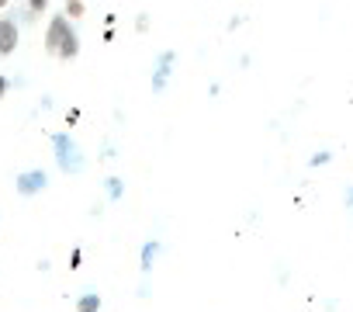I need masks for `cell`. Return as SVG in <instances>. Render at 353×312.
<instances>
[{
	"label": "cell",
	"mask_w": 353,
	"mask_h": 312,
	"mask_svg": "<svg viewBox=\"0 0 353 312\" xmlns=\"http://www.w3.org/2000/svg\"><path fill=\"white\" fill-rule=\"evenodd\" d=\"M49 146H52V156H56V167H59L66 177L83 174L87 156H83V149L77 146V139H73L70 132H52V135H49Z\"/></svg>",
	"instance_id": "cell-1"
},
{
	"label": "cell",
	"mask_w": 353,
	"mask_h": 312,
	"mask_svg": "<svg viewBox=\"0 0 353 312\" xmlns=\"http://www.w3.org/2000/svg\"><path fill=\"white\" fill-rule=\"evenodd\" d=\"M173 70H176V52H173V49H163V52L156 56V63H152V73H149V90H152V94H163V90L170 87Z\"/></svg>",
	"instance_id": "cell-2"
},
{
	"label": "cell",
	"mask_w": 353,
	"mask_h": 312,
	"mask_svg": "<svg viewBox=\"0 0 353 312\" xmlns=\"http://www.w3.org/2000/svg\"><path fill=\"white\" fill-rule=\"evenodd\" d=\"M46 188H49V174H46L42 167L21 170V174L14 177V191H18L21 198H35V195H42Z\"/></svg>",
	"instance_id": "cell-3"
},
{
	"label": "cell",
	"mask_w": 353,
	"mask_h": 312,
	"mask_svg": "<svg viewBox=\"0 0 353 312\" xmlns=\"http://www.w3.org/2000/svg\"><path fill=\"white\" fill-rule=\"evenodd\" d=\"M70 32H73V21H70L66 14H52V18H49V25H46V52H52V56H56Z\"/></svg>",
	"instance_id": "cell-4"
},
{
	"label": "cell",
	"mask_w": 353,
	"mask_h": 312,
	"mask_svg": "<svg viewBox=\"0 0 353 312\" xmlns=\"http://www.w3.org/2000/svg\"><path fill=\"white\" fill-rule=\"evenodd\" d=\"M18 42H21V25L11 14H4L0 18V56L18 52Z\"/></svg>",
	"instance_id": "cell-5"
},
{
	"label": "cell",
	"mask_w": 353,
	"mask_h": 312,
	"mask_svg": "<svg viewBox=\"0 0 353 312\" xmlns=\"http://www.w3.org/2000/svg\"><path fill=\"white\" fill-rule=\"evenodd\" d=\"M159 250H163V243H159V240H145V243H142V250H139V271H142V277L156 267Z\"/></svg>",
	"instance_id": "cell-6"
},
{
	"label": "cell",
	"mask_w": 353,
	"mask_h": 312,
	"mask_svg": "<svg viewBox=\"0 0 353 312\" xmlns=\"http://www.w3.org/2000/svg\"><path fill=\"white\" fill-rule=\"evenodd\" d=\"M56 56H59L63 63H70V59H77V56H80V35H77V28L66 35V42L59 46V52H56Z\"/></svg>",
	"instance_id": "cell-7"
},
{
	"label": "cell",
	"mask_w": 353,
	"mask_h": 312,
	"mask_svg": "<svg viewBox=\"0 0 353 312\" xmlns=\"http://www.w3.org/2000/svg\"><path fill=\"white\" fill-rule=\"evenodd\" d=\"M104 195H108V202H121V195H125V181H121L118 174L104 177Z\"/></svg>",
	"instance_id": "cell-8"
},
{
	"label": "cell",
	"mask_w": 353,
	"mask_h": 312,
	"mask_svg": "<svg viewBox=\"0 0 353 312\" xmlns=\"http://www.w3.org/2000/svg\"><path fill=\"white\" fill-rule=\"evenodd\" d=\"M77 312H101V291H83L77 298Z\"/></svg>",
	"instance_id": "cell-9"
},
{
	"label": "cell",
	"mask_w": 353,
	"mask_h": 312,
	"mask_svg": "<svg viewBox=\"0 0 353 312\" xmlns=\"http://www.w3.org/2000/svg\"><path fill=\"white\" fill-rule=\"evenodd\" d=\"M63 14H66L70 21H77V18H83V14H87V4H83V0H66Z\"/></svg>",
	"instance_id": "cell-10"
},
{
	"label": "cell",
	"mask_w": 353,
	"mask_h": 312,
	"mask_svg": "<svg viewBox=\"0 0 353 312\" xmlns=\"http://www.w3.org/2000/svg\"><path fill=\"white\" fill-rule=\"evenodd\" d=\"M329 160H332V153H329V149H319V153L308 156V167H325Z\"/></svg>",
	"instance_id": "cell-11"
},
{
	"label": "cell",
	"mask_w": 353,
	"mask_h": 312,
	"mask_svg": "<svg viewBox=\"0 0 353 312\" xmlns=\"http://www.w3.org/2000/svg\"><path fill=\"white\" fill-rule=\"evenodd\" d=\"M49 11V0H28V14L25 18H35V14H46Z\"/></svg>",
	"instance_id": "cell-12"
},
{
	"label": "cell",
	"mask_w": 353,
	"mask_h": 312,
	"mask_svg": "<svg viewBox=\"0 0 353 312\" xmlns=\"http://www.w3.org/2000/svg\"><path fill=\"white\" fill-rule=\"evenodd\" d=\"M66 267H70V271H80V267H83V250H80V246L70 250V264H66Z\"/></svg>",
	"instance_id": "cell-13"
},
{
	"label": "cell",
	"mask_w": 353,
	"mask_h": 312,
	"mask_svg": "<svg viewBox=\"0 0 353 312\" xmlns=\"http://www.w3.org/2000/svg\"><path fill=\"white\" fill-rule=\"evenodd\" d=\"M8 90H11V80H8L4 73H0V101H4V97H8Z\"/></svg>",
	"instance_id": "cell-14"
},
{
	"label": "cell",
	"mask_w": 353,
	"mask_h": 312,
	"mask_svg": "<svg viewBox=\"0 0 353 312\" xmlns=\"http://www.w3.org/2000/svg\"><path fill=\"white\" fill-rule=\"evenodd\" d=\"M135 28H139V32H145V28H149V18H145V14H139V18H135Z\"/></svg>",
	"instance_id": "cell-15"
},
{
	"label": "cell",
	"mask_w": 353,
	"mask_h": 312,
	"mask_svg": "<svg viewBox=\"0 0 353 312\" xmlns=\"http://www.w3.org/2000/svg\"><path fill=\"white\" fill-rule=\"evenodd\" d=\"M346 205H350V208H353V184H350V188H346Z\"/></svg>",
	"instance_id": "cell-16"
},
{
	"label": "cell",
	"mask_w": 353,
	"mask_h": 312,
	"mask_svg": "<svg viewBox=\"0 0 353 312\" xmlns=\"http://www.w3.org/2000/svg\"><path fill=\"white\" fill-rule=\"evenodd\" d=\"M8 4H11V0H0V11H4V8H8Z\"/></svg>",
	"instance_id": "cell-17"
}]
</instances>
